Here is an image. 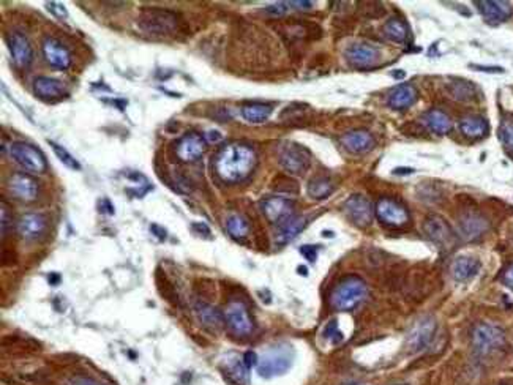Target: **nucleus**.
<instances>
[{
    "label": "nucleus",
    "mask_w": 513,
    "mask_h": 385,
    "mask_svg": "<svg viewBox=\"0 0 513 385\" xmlns=\"http://www.w3.org/2000/svg\"><path fill=\"white\" fill-rule=\"evenodd\" d=\"M503 280L505 282V286H509L510 289H513V264L504 272Z\"/></svg>",
    "instance_id": "obj_48"
},
{
    "label": "nucleus",
    "mask_w": 513,
    "mask_h": 385,
    "mask_svg": "<svg viewBox=\"0 0 513 385\" xmlns=\"http://www.w3.org/2000/svg\"><path fill=\"white\" fill-rule=\"evenodd\" d=\"M343 207H345V213L348 215V218L351 220L355 226L366 227L373 222L374 209L368 197L362 195H354L351 197H348Z\"/></svg>",
    "instance_id": "obj_11"
},
{
    "label": "nucleus",
    "mask_w": 513,
    "mask_h": 385,
    "mask_svg": "<svg viewBox=\"0 0 513 385\" xmlns=\"http://www.w3.org/2000/svg\"><path fill=\"white\" fill-rule=\"evenodd\" d=\"M424 229H425L428 239H430L431 242L436 243L438 246H443V248H450L452 243L455 242L454 231H452L449 222L444 218H440V216L438 215L428 216V218L425 220Z\"/></svg>",
    "instance_id": "obj_13"
},
{
    "label": "nucleus",
    "mask_w": 513,
    "mask_h": 385,
    "mask_svg": "<svg viewBox=\"0 0 513 385\" xmlns=\"http://www.w3.org/2000/svg\"><path fill=\"white\" fill-rule=\"evenodd\" d=\"M193 229H195L198 234H201V236L204 237L210 236V227L205 225V222H195V225H193Z\"/></svg>",
    "instance_id": "obj_45"
},
{
    "label": "nucleus",
    "mask_w": 513,
    "mask_h": 385,
    "mask_svg": "<svg viewBox=\"0 0 513 385\" xmlns=\"http://www.w3.org/2000/svg\"><path fill=\"white\" fill-rule=\"evenodd\" d=\"M500 139L504 146L513 152V122H504L500 126Z\"/></svg>",
    "instance_id": "obj_39"
},
{
    "label": "nucleus",
    "mask_w": 513,
    "mask_h": 385,
    "mask_svg": "<svg viewBox=\"0 0 513 385\" xmlns=\"http://www.w3.org/2000/svg\"><path fill=\"white\" fill-rule=\"evenodd\" d=\"M324 336L334 342V345H340V342L343 341V333H341V330L338 329L336 321H330L327 326H325Z\"/></svg>",
    "instance_id": "obj_38"
},
{
    "label": "nucleus",
    "mask_w": 513,
    "mask_h": 385,
    "mask_svg": "<svg viewBox=\"0 0 513 385\" xmlns=\"http://www.w3.org/2000/svg\"><path fill=\"white\" fill-rule=\"evenodd\" d=\"M205 139H207L209 142H218L221 139V135L216 130H212L205 135Z\"/></svg>",
    "instance_id": "obj_50"
},
{
    "label": "nucleus",
    "mask_w": 513,
    "mask_h": 385,
    "mask_svg": "<svg viewBox=\"0 0 513 385\" xmlns=\"http://www.w3.org/2000/svg\"><path fill=\"white\" fill-rule=\"evenodd\" d=\"M473 347L480 356H488L504 346L505 335L503 330L491 324H477L473 330Z\"/></svg>",
    "instance_id": "obj_6"
},
{
    "label": "nucleus",
    "mask_w": 513,
    "mask_h": 385,
    "mask_svg": "<svg viewBox=\"0 0 513 385\" xmlns=\"http://www.w3.org/2000/svg\"><path fill=\"white\" fill-rule=\"evenodd\" d=\"M196 315L202 326L209 330H220L223 327V324H225V316H223L218 310L207 303L202 302L196 303Z\"/></svg>",
    "instance_id": "obj_29"
},
{
    "label": "nucleus",
    "mask_w": 513,
    "mask_h": 385,
    "mask_svg": "<svg viewBox=\"0 0 513 385\" xmlns=\"http://www.w3.org/2000/svg\"><path fill=\"white\" fill-rule=\"evenodd\" d=\"M300 255L304 256L308 262H315L318 257V248L311 245H304V246H300Z\"/></svg>",
    "instance_id": "obj_43"
},
{
    "label": "nucleus",
    "mask_w": 513,
    "mask_h": 385,
    "mask_svg": "<svg viewBox=\"0 0 513 385\" xmlns=\"http://www.w3.org/2000/svg\"><path fill=\"white\" fill-rule=\"evenodd\" d=\"M272 111H274L272 105H265V103H248V105L242 106V110H240V112H242V117L250 123L265 122V120L270 117Z\"/></svg>",
    "instance_id": "obj_32"
},
{
    "label": "nucleus",
    "mask_w": 513,
    "mask_h": 385,
    "mask_svg": "<svg viewBox=\"0 0 513 385\" xmlns=\"http://www.w3.org/2000/svg\"><path fill=\"white\" fill-rule=\"evenodd\" d=\"M384 35L387 37L390 41H395V43H406L409 38V27L408 24L401 21L400 17H392L384 26Z\"/></svg>",
    "instance_id": "obj_33"
},
{
    "label": "nucleus",
    "mask_w": 513,
    "mask_h": 385,
    "mask_svg": "<svg viewBox=\"0 0 513 385\" xmlns=\"http://www.w3.org/2000/svg\"><path fill=\"white\" fill-rule=\"evenodd\" d=\"M470 68L477 71H486V73H504V68L500 67H482V65H470Z\"/></svg>",
    "instance_id": "obj_46"
},
{
    "label": "nucleus",
    "mask_w": 513,
    "mask_h": 385,
    "mask_svg": "<svg viewBox=\"0 0 513 385\" xmlns=\"http://www.w3.org/2000/svg\"><path fill=\"white\" fill-rule=\"evenodd\" d=\"M274 188L278 192H286V195H295L299 191V185L294 179L286 176H276L274 180Z\"/></svg>",
    "instance_id": "obj_37"
},
{
    "label": "nucleus",
    "mask_w": 513,
    "mask_h": 385,
    "mask_svg": "<svg viewBox=\"0 0 513 385\" xmlns=\"http://www.w3.org/2000/svg\"><path fill=\"white\" fill-rule=\"evenodd\" d=\"M256 166V153L250 146L240 142L228 144L215 160V169L223 182L237 183L250 176Z\"/></svg>",
    "instance_id": "obj_1"
},
{
    "label": "nucleus",
    "mask_w": 513,
    "mask_h": 385,
    "mask_svg": "<svg viewBox=\"0 0 513 385\" xmlns=\"http://www.w3.org/2000/svg\"><path fill=\"white\" fill-rule=\"evenodd\" d=\"M223 370L226 375L239 385H250V368L245 365L244 358L237 354H226L221 358Z\"/></svg>",
    "instance_id": "obj_23"
},
{
    "label": "nucleus",
    "mask_w": 513,
    "mask_h": 385,
    "mask_svg": "<svg viewBox=\"0 0 513 385\" xmlns=\"http://www.w3.org/2000/svg\"><path fill=\"white\" fill-rule=\"evenodd\" d=\"M341 144L351 153H368L374 149V137L365 130H355L341 137Z\"/></svg>",
    "instance_id": "obj_24"
},
{
    "label": "nucleus",
    "mask_w": 513,
    "mask_h": 385,
    "mask_svg": "<svg viewBox=\"0 0 513 385\" xmlns=\"http://www.w3.org/2000/svg\"><path fill=\"white\" fill-rule=\"evenodd\" d=\"M335 190V185L327 177H315L308 183V195L313 199H325L329 197Z\"/></svg>",
    "instance_id": "obj_34"
},
{
    "label": "nucleus",
    "mask_w": 513,
    "mask_h": 385,
    "mask_svg": "<svg viewBox=\"0 0 513 385\" xmlns=\"http://www.w3.org/2000/svg\"><path fill=\"white\" fill-rule=\"evenodd\" d=\"M0 207H2L0 209V215H2V239H5L11 226V212H10V206H7V202L5 201L0 202Z\"/></svg>",
    "instance_id": "obj_40"
},
{
    "label": "nucleus",
    "mask_w": 513,
    "mask_h": 385,
    "mask_svg": "<svg viewBox=\"0 0 513 385\" xmlns=\"http://www.w3.org/2000/svg\"><path fill=\"white\" fill-rule=\"evenodd\" d=\"M488 227H490L488 221L477 212H464L458 218V232L468 242L480 239L488 231Z\"/></svg>",
    "instance_id": "obj_15"
},
{
    "label": "nucleus",
    "mask_w": 513,
    "mask_h": 385,
    "mask_svg": "<svg viewBox=\"0 0 513 385\" xmlns=\"http://www.w3.org/2000/svg\"><path fill=\"white\" fill-rule=\"evenodd\" d=\"M306 216H292V218H289L288 221L283 222V225H280L278 231H276V236H275V242L276 245H286L289 242H292V240L299 236V234L305 229L306 226Z\"/></svg>",
    "instance_id": "obj_25"
},
{
    "label": "nucleus",
    "mask_w": 513,
    "mask_h": 385,
    "mask_svg": "<svg viewBox=\"0 0 513 385\" xmlns=\"http://www.w3.org/2000/svg\"><path fill=\"white\" fill-rule=\"evenodd\" d=\"M137 27L152 35L174 33L179 27V16L165 8H142L137 16Z\"/></svg>",
    "instance_id": "obj_4"
},
{
    "label": "nucleus",
    "mask_w": 513,
    "mask_h": 385,
    "mask_svg": "<svg viewBox=\"0 0 513 385\" xmlns=\"http://www.w3.org/2000/svg\"><path fill=\"white\" fill-rule=\"evenodd\" d=\"M480 15L485 17L488 22L499 24L509 20L512 16V7L509 2H499V0H479L475 2Z\"/></svg>",
    "instance_id": "obj_19"
},
{
    "label": "nucleus",
    "mask_w": 513,
    "mask_h": 385,
    "mask_svg": "<svg viewBox=\"0 0 513 385\" xmlns=\"http://www.w3.org/2000/svg\"><path fill=\"white\" fill-rule=\"evenodd\" d=\"M75 385H100V384L90 381V379H81V381H77Z\"/></svg>",
    "instance_id": "obj_53"
},
{
    "label": "nucleus",
    "mask_w": 513,
    "mask_h": 385,
    "mask_svg": "<svg viewBox=\"0 0 513 385\" xmlns=\"http://www.w3.org/2000/svg\"><path fill=\"white\" fill-rule=\"evenodd\" d=\"M291 8L289 7L288 2H278V3H274V5H269V7H265V13H269L272 16H283L288 13V10Z\"/></svg>",
    "instance_id": "obj_42"
},
{
    "label": "nucleus",
    "mask_w": 513,
    "mask_h": 385,
    "mask_svg": "<svg viewBox=\"0 0 513 385\" xmlns=\"http://www.w3.org/2000/svg\"><path fill=\"white\" fill-rule=\"evenodd\" d=\"M258 360H259V357L256 356V352H253V351H248L244 356V362H245L246 366H248L250 370L253 368V366H258Z\"/></svg>",
    "instance_id": "obj_44"
},
{
    "label": "nucleus",
    "mask_w": 513,
    "mask_h": 385,
    "mask_svg": "<svg viewBox=\"0 0 513 385\" xmlns=\"http://www.w3.org/2000/svg\"><path fill=\"white\" fill-rule=\"evenodd\" d=\"M412 172H414L412 167H396V169H394L395 176H401V174L406 176V174H412Z\"/></svg>",
    "instance_id": "obj_51"
},
{
    "label": "nucleus",
    "mask_w": 513,
    "mask_h": 385,
    "mask_svg": "<svg viewBox=\"0 0 513 385\" xmlns=\"http://www.w3.org/2000/svg\"><path fill=\"white\" fill-rule=\"evenodd\" d=\"M261 210L265 218L270 222L280 226L294 216L295 202L281 196L265 197L264 201H261Z\"/></svg>",
    "instance_id": "obj_10"
},
{
    "label": "nucleus",
    "mask_w": 513,
    "mask_h": 385,
    "mask_svg": "<svg viewBox=\"0 0 513 385\" xmlns=\"http://www.w3.org/2000/svg\"><path fill=\"white\" fill-rule=\"evenodd\" d=\"M43 54L45 59L52 65L54 68L66 70L71 63V56L66 47L57 41L56 38H46L43 41Z\"/></svg>",
    "instance_id": "obj_21"
},
{
    "label": "nucleus",
    "mask_w": 513,
    "mask_h": 385,
    "mask_svg": "<svg viewBox=\"0 0 513 385\" xmlns=\"http://www.w3.org/2000/svg\"><path fill=\"white\" fill-rule=\"evenodd\" d=\"M438 324L431 316H424L414 322L406 336V346L410 352H420L430 346L436 333Z\"/></svg>",
    "instance_id": "obj_8"
},
{
    "label": "nucleus",
    "mask_w": 513,
    "mask_h": 385,
    "mask_svg": "<svg viewBox=\"0 0 513 385\" xmlns=\"http://www.w3.org/2000/svg\"><path fill=\"white\" fill-rule=\"evenodd\" d=\"M46 8H47V11H51L54 16L59 17V20H66V17H68V11H66V8L64 7V3L47 2Z\"/></svg>",
    "instance_id": "obj_41"
},
{
    "label": "nucleus",
    "mask_w": 513,
    "mask_h": 385,
    "mask_svg": "<svg viewBox=\"0 0 513 385\" xmlns=\"http://www.w3.org/2000/svg\"><path fill=\"white\" fill-rule=\"evenodd\" d=\"M345 56L348 59V62L351 63L352 67L368 68L379 62V59H381V52H379L376 47L371 45L354 43L345 51Z\"/></svg>",
    "instance_id": "obj_16"
},
{
    "label": "nucleus",
    "mask_w": 513,
    "mask_h": 385,
    "mask_svg": "<svg viewBox=\"0 0 513 385\" xmlns=\"http://www.w3.org/2000/svg\"><path fill=\"white\" fill-rule=\"evenodd\" d=\"M422 122L426 125V128H430L433 133L436 135H445L449 133L452 128V120L447 114L439 111V110H431L425 112L422 116Z\"/></svg>",
    "instance_id": "obj_30"
},
{
    "label": "nucleus",
    "mask_w": 513,
    "mask_h": 385,
    "mask_svg": "<svg viewBox=\"0 0 513 385\" xmlns=\"http://www.w3.org/2000/svg\"><path fill=\"white\" fill-rule=\"evenodd\" d=\"M295 352L291 345L280 342L270 346L258 360V372L264 379H272L286 375L294 363Z\"/></svg>",
    "instance_id": "obj_2"
},
{
    "label": "nucleus",
    "mask_w": 513,
    "mask_h": 385,
    "mask_svg": "<svg viewBox=\"0 0 513 385\" xmlns=\"http://www.w3.org/2000/svg\"><path fill=\"white\" fill-rule=\"evenodd\" d=\"M278 163L283 169L302 176L311 166V153L306 147L295 142H285L278 149Z\"/></svg>",
    "instance_id": "obj_5"
},
{
    "label": "nucleus",
    "mask_w": 513,
    "mask_h": 385,
    "mask_svg": "<svg viewBox=\"0 0 513 385\" xmlns=\"http://www.w3.org/2000/svg\"><path fill=\"white\" fill-rule=\"evenodd\" d=\"M34 92L38 98L45 101H56L66 95V87L54 77L38 76L34 81Z\"/></svg>",
    "instance_id": "obj_20"
},
{
    "label": "nucleus",
    "mask_w": 513,
    "mask_h": 385,
    "mask_svg": "<svg viewBox=\"0 0 513 385\" xmlns=\"http://www.w3.org/2000/svg\"><path fill=\"white\" fill-rule=\"evenodd\" d=\"M417 100V90H415L410 84H400L389 95V106L392 110L401 111L408 110L409 106H412Z\"/></svg>",
    "instance_id": "obj_26"
},
{
    "label": "nucleus",
    "mask_w": 513,
    "mask_h": 385,
    "mask_svg": "<svg viewBox=\"0 0 513 385\" xmlns=\"http://www.w3.org/2000/svg\"><path fill=\"white\" fill-rule=\"evenodd\" d=\"M460 130L464 136L469 137V139H480V137L486 136L490 126H488V122L484 117L469 116L461 119Z\"/></svg>",
    "instance_id": "obj_31"
},
{
    "label": "nucleus",
    "mask_w": 513,
    "mask_h": 385,
    "mask_svg": "<svg viewBox=\"0 0 513 385\" xmlns=\"http://www.w3.org/2000/svg\"><path fill=\"white\" fill-rule=\"evenodd\" d=\"M205 150V139L198 133H188L185 135L182 139L176 142V155L185 163H191L198 158H201V155Z\"/></svg>",
    "instance_id": "obj_18"
},
{
    "label": "nucleus",
    "mask_w": 513,
    "mask_h": 385,
    "mask_svg": "<svg viewBox=\"0 0 513 385\" xmlns=\"http://www.w3.org/2000/svg\"><path fill=\"white\" fill-rule=\"evenodd\" d=\"M297 272H299L300 275H304V276H306V275H308V272H306V267H302V266H300V267L297 269Z\"/></svg>",
    "instance_id": "obj_55"
},
{
    "label": "nucleus",
    "mask_w": 513,
    "mask_h": 385,
    "mask_svg": "<svg viewBox=\"0 0 513 385\" xmlns=\"http://www.w3.org/2000/svg\"><path fill=\"white\" fill-rule=\"evenodd\" d=\"M226 227H228V232L231 234L234 239H244L248 236V232H250L248 221H246L244 216H240V215L229 216L226 221Z\"/></svg>",
    "instance_id": "obj_35"
},
{
    "label": "nucleus",
    "mask_w": 513,
    "mask_h": 385,
    "mask_svg": "<svg viewBox=\"0 0 513 385\" xmlns=\"http://www.w3.org/2000/svg\"><path fill=\"white\" fill-rule=\"evenodd\" d=\"M10 153L24 169L32 174H43L46 171V158L41 150L29 142H15Z\"/></svg>",
    "instance_id": "obj_7"
},
{
    "label": "nucleus",
    "mask_w": 513,
    "mask_h": 385,
    "mask_svg": "<svg viewBox=\"0 0 513 385\" xmlns=\"http://www.w3.org/2000/svg\"><path fill=\"white\" fill-rule=\"evenodd\" d=\"M392 76L396 77V80H401V77L406 76V73H404V71H395V73H392Z\"/></svg>",
    "instance_id": "obj_54"
},
{
    "label": "nucleus",
    "mask_w": 513,
    "mask_h": 385,
    "mask_svg": "<svg viewBox=\"0 0 513 385\" xmlns=\"http://www.w3.org/2000/svg\"><path fill=\"white\" fill-rule=\"evenodd\" d=\"M366 296V285L359 276H346L335 286L330 296L332 308L336 311H351Z\"/></svg>",
    "instance_id": "obj_3"
},
{
    "label": "nucleus",
    "mask_w": 513,
    "mask_h": 385,
    "mask_svg": "<svg viewBox=\"0 0 513 385\" xmlns=\"http://www.w3.org/2000/svg\"><path fill=\"white\" fill-rule=\"evenodd\" d=\"M8 47L15 63L20 68H26L32 63L34 50L27 37L21 32H11L8 35Z\"/></svg>",
    "instance_id": "obj_17"
},
{
    "label": "nucleus",
    "mask_w": 513,
    "mask_h": 385,
    "mask_svg": "<svg viewBox=\"0 0 513 385\" xmlns=\"http://www.w3.org/2000/svg\"><path fill=\"white\" fill-rule=\"evenodd\" d=\"M150 229H152V232H155V237H158L160 240L166 239V231L163 229V227H160L158 225H152L150 226Z\"/></svg>",
    "instance_id": "obj_49"
},
{
    "label": "nucleus",
    "mask_w": 513,
    "mask_h": 385,
    "mask_svg": "<svg viewBox=\"0 0 513 385\" xmlns=\"http://www.w3.org/2000/svg\"><path fill=\"white\" fill-rule=\"evenodd\" d=\"M47 281H50L51 286H57L60 282V275L59 273H50V275H47Z\"/></svg>",
    "instance_id": "obj_52"
},
{
    "label": "nucleus",
    "mask_w": 513,
    "mask_h": 385,
    "mask_svg": "<svg viewBox=\"0 0 513 385\" xmlns=\"http://www.w3.org/2000/svg\"><path fill=\"white\" fill-rule=\"evenodd\" d=\"M10 195L22 202H32L38 197V183L34 177L24 172H15L8 180Z\"/></svg>",
    "instance_id": "obj_12"
},
{
    "label": "nucleus",
    "mask_w": 513,
    "mask_h": 385,
    "mask_svg": "<svg viewBox=\"0 0 513 385\" xmlns=\"http://www.w3.org/2000/svg\"><path fill=\"white\" fill-rule=\"evenodd\" d=\"M289 7L297 10H310L313 8V2H306V0H300V2H288Z\"/></svg>",
    "instance_id": "obj_47"
},
{
    "label": "nucleus",
    "mask_w": 513,
    "mask_h": 385,
    "mask_svg": "<svg viewBox=\"0 0 513 385\" xmlns=\"http://www.w3.org/2000/svg\"><path fill=\"white\" fill-rule=\"evenodd\" d=\"M50 146H51V149H52V152L56 153L57 158H59L60 161H62V163H64L66 167H70V169H73V171H80V169H81V165L77 163L75 156L71 155V153L68 152V150H66L65 147L59 146V144L52 142V141H50Z\"/></svg>",
    "instance_id": "obj_36"
},
{
    "label": "nucleus",
    "mask_w": 513,
    "mask_h": 385,
    "mask_svg": "<svg viewBox=\"0 0 513 385\" xmlns=\"http://www.w3.org/2000/svg\"><path fill=\"white\" fill-rule=\"evenodd\" d=\"M376 213L384 225L392 227H400L409 221L408 210L401 204H398L394 199H389V197L379 199L376 206Z\"/></svg>",
    "instance_id": "obj_14"
},
{
    "label": "nucleus",
    "mask_w": 513,
    "mask_h": 385,
    "mask_svg": "<svg viewBox=\"0 0 513 385\" xmlns=\"http://www.w3.org/2000/svg\"><path fill=\"white\" fill-rule=\"evenodd\" d=\"M225 322L229 330L237 336H248L255 330L250 312L242 302H232L226 306Z\"/></svg>",
    "instance_id": "obj_9"
},
{
    "label": "nucleus",
    "mask_w": 513,
    "mask_h": 385,
    "mask_svg": "<svg viewBox=\"0 0 513 385\" xmlns=\"http://www.w3.org/2000/svg\"><path fill=\"white\" fill-rule=\"evenodd\" d=\"M46 227L47 220L41 213H27L20 221V234L26 240H30V242H35V240H40L43 237Z\"/></svg>",
    "instance_id": "obj_22"
},
{
    "label": "nucleus",
    "mask_w": 513,
    "mask_h": 385,
    "mask_svg": "<svg viewBox=\"0 0 513 385\" xmlns=\"http://www.w3.org/2000/svg\"><path fill=\"white\" fill-rule=\"evenodd\" d=\"M452 276L456 281L464 282L473 280L474 276L479 273L480 270V262L475 259V257H469V256H460L456 257L452 264Z\"/></svg>",
    "instance_id": "obj_27"
},
{
    "label": "nucleus",
    "mask_w": 513,
    "mask_h": 385,
    "mask_svg": "<svg viewBox=\"0 0 513 385\" xmlns=\"http://www.w3.org/2000/svg\"><path fill=\"white\" fill-rule=\"evenodd\" d=\"M445 90H447L449 96L456 101H463V103H469V101L477 100V95H479L474 84L464 80H454L450 82H445Z\"/></svg>",
    "instance_id": "obj_28"
}]
</instances>
